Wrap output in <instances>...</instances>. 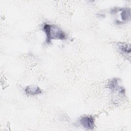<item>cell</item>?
Segmentation results:
<instances>
[{"mask_svg": "<svg viewBox=\"0 0 131 131\" xmlns=\"http://www.w3.org/2000/svg\"><path fill=\"white\" fill-rule=\"evenodd\" d=\"M81 125L89 129H93L94 127V120L92 116H84L80 120Z\"/></svg>", "mask_w": 131, "mask_h": 131, "instance_id": "cell-2", "label": "cell"}, {"mask_svg": "<svg viewBox=\"0 0 131 131\" xmlns=\"http://www.w3.org/2000/svg\"><path fill=\"white\" fill-rule=\"evenodd\" d=\"M119 50L123 53L130 54V46L129 44H121L119 46Z\"/></svg>", "mask_w": 131, "mask_h": 131, "instance_id": "cell-5", "label": "cell"}, {"mask_svg": "<svg viewBox=\"0 0 131 131\" xmlns=\"http://www.w3.org/2000/svg\"><path fill=\"white\" fill-rule=\"evenodd\" d=\"M25 91L26 93L28 95H37L41 93V91L40 88L38 86H27L25 89Z\"/></svg>", "mask_w": 131, "mask_h": 131, "instance_id": "cell-3", "label": "cell"}, {"mask_svg": "<svg viewBox=\"0 0 131 131\" xmlns=\"http://www.w3.org/2000/svg\"><path fill=\"white\" fill-rule=\"evenodd\" d=\"M121 18L122 20L126 21L130 19V10L129 8H124L122 9L121 13Z\"/></svg>", "mask_w": 131, "mask_h": 131, "instance_id": "cell-4", "label": "cell"}, {"mask_svg": "<svg viewBox=\"0 0 131 131\" xmlns=\"http://www.w3.org/2000/svg\"><path fill=\"white\" fill-rule=\"evenodd\" d=\"M42 30L46 34V42L47 43H50L52 39L63 40L66 38L64 32L56 26L45 24Z\"/></svg>", "mask_w": 131, "mask_h": 131, "instance_id": "cell-1", "label": "cell"}]
</instances>
